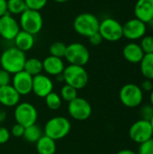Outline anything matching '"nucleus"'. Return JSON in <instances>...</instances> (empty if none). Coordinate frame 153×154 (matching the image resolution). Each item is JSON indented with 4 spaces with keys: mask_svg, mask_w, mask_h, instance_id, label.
Instances as JSON below:
<instances>
[{
    "mask_svg": "<svg viewBox=\"0 0 153 154\" xmlns=\"http://www.w3.org/2000/svg\"><path fill=\"white\" fill-rule=\"evenodd\" d=\"M25 60V52L18 50L16 47L5 49L0 55L1 68L9 72L11 75L23 70Z\"/></svg>",
    "mask_w": 153,
    "mask_h": 154,
    "instance_id": "obj_1",
    "label": "nucleus"
},
{
    "mask_svg": "<svg viewBox=\"0 0 153 154\" xmlns=\"http://www.w3.org/2000/svg\"><path fill=\"white\" fill-rule=\"evenodd\" d=\"M71 131V123L65 116H54L49 119L43 129V134L53 139L54 141H59L65 138Z\"/></svg>",
    "mask_w": 153,
    "mask_h": 154,
    "instance_id": "obj_2",
    "label": "nucleus"
},
{
    "mask_svg": "<svg viewBox=\"0 0 153 154\" xmlns=\"http://www.w3.org/2000/svg\"><path fill=\"white\" fill-rule=\"evenodd\" d=\"M99 24L100 21L98 18L91 13L79 14L73 22L75 32L78 34L87 38L98 32Z\"/></svg>",
    "mask_w": 153,
    "mask_h": 154,
    "instance_id": "obj_3",
    "label": "nucleus"
},
{
    "mask_svg": "<svg viewBox=\"0 0 153 154\" xmlns=\"http://www.w3.org/2000/svg\"><path fill=\"white\" fill-rule=\"evenodd\" d=\"M65 84H68L76 89L84 88L88 83V74L83 66L68 65L62 73Z\"/></svg>",
    "mask_w": 153,
    "mask_h": 154,
    "instance_id": "obj_4",
    "label": "nucleus"
},
{
    "mask_svg": "<svg viewBox=\"0 0 153 154\" xmlns=\"http://www.w3.org/2000/svg\"><path fill=\"white\" fill-rule=\"evenodd\" d=\"M20 28L32 35L39 33L43 27V18L40 11L26 9L20 14Z\"/></svg>",
    "mask_w": 153,
    "mask_h": 154,
    "instance_id": "obj_5",
    "label": "nucleus"
},
{
    "mask_svg": "<svg viewBox=\"0 0 153 154\" xmlns=\"http://www.w3.org/2000/svg\"><path fill=\"white\" fill-rule=\"evenodd\" d=\"M14 117L17 124L23 127H28L36 124L38 111L32 104L29 102H20L14 107Z\"/></svg>",
    "mask_w": 153,
    "mask_h": 154,
    "instance_id": "obj_6",
    "label": "nucleus"
},
{
    "mask_svg": "<svg viewBox=\"0 0 153 154\" xmlns=\"http://www.w3.org/2000/svg\"><path fill=\"white\" fill-rule=\"evenodd\" d=\"M64 58L71 65L85 66L90 59V53L87 48L80 42H73L67 45Z\"/></svg>",
    "mask_w": 153,
    "mask_h": 154,
    "instance_id": "obj_7",
    "label": "nucleus"
},
{
    "mask_svg": "<svg viewBox=\"0 0 153 154\" xmlns=\"http://www.w3.org/2000/svg\"><path fill=\"white\" fill-rule=\"evenodd\" d=\"M119 98L122 104L129 108L139 106L143 99L142 88L133 83L124 85L119 92Z\"/></svg>",
    "mask_w": 153,
    "mask_h": 154,
    "instance_id": "obj_8",
    "label": "nucleus"
},
{
    "mask_svg": "<svg viewBox=\"0 0 153 154\" xmlns=\"http://www.w3.org/2000/svg\"><path fill=\"white\" fill-rule=\"evenodd\" d=\"M98 32L103 40L108 42H117L121 40L123 35V25L114 18H106L100 22Z\"/></svg>",
    "mask_w": 153,
    "mask_h": 154,
    "instance_id": "obj_9",
    "label": "nucleus"
},
{
    "mask_svg": "<svg viewBox=\"0 0 153 154\" xmlns=\"http://www.w3.org/2000/svg\"><path fill=\"white\" fill-rule=\"evenodd\" d=\"M68 112L76 121H86L92 115V106L87 99L78 97L68 104Z\"/></svg>",
    "mask_w": 153,
    "mask_h": 154,
    "instance_id": "obj_10",
    "label": "nucleus"
},
{
    "mask_svg": "<svg viewBox=\"0 0 153 154\" xmlns=\"http://www.w3.org/2000/svg\"><path fill=\"white\" fill-rule=\"evenodd\" d=\"M153 130L150 121L140 119L133 123L129 129L131 140L136 143H142L152 138Z\"/></svg>",
    "mask_w": 153,
    "mask_h": 154,
    "instance_id": "obj_11",
    "label": "nucleus"
},
{
    "mask_svg": "<svg viewBox=\"0 0 153 154\" xmlns=\"http://www.w3.org/2000/svg\"><path fill=\"white\" fill-rule=\"evenodd\" d=\"M21 31L19 22L14 15L6 14L0 17V36L6 41H14L15 36Z\"/></svg>",
    "mask_w": 153,
    "mask_h": 154,
    "instance_id": "obj_12",
    "label": "nucleus"
},
{
    "mask_svg": "<svg viewBox=\"0 0 153 154\" xmlns=\"http://www.w3.org/2000/svg\"><path fill=\"white\" fill-rule=\"evenodd\" d=\"M54 84L52 79L45 74H39L32 77V92L40 98H45L53 91Z\"/></svg>",
    "mask_w": 153,
    "mask_h": 154,
    "instance_id": "obj_13",
    "label": "nucleus"
},
{
    "mask_svg": "<svg viewBox=\"0 0 153 154\" xmlns=\"http://www.w3.org/2000/svg\"><path fill=\"white\" fill-rule=\"evenodd\" d=\"M146 23L137 18L128 20L123 25V35L128 40L135 41L142 39L146 33Z\"/></svg>",
    "mask_w": 153,
    "mask_h": 154,
    "instance_id": "obj_14",
    "label": "nucleus"
},
{
    "mask_svg": "<svg viewBox=\"0 0 153 154\" xmlns=\"http://www.w3.org/2000/svg\"><path fill=\"white\" fill-rule=\"evenodd\" d=\"M11 85L19 93L20 96H27L32 93V76L22 70L13 75Z\"/></svg>",
    "mask_w": 153,
    "mask_h": 154,
    "instance_id": "obj_15",
    "label": "nucleus"
},
{
    "mask_svg": "<svg viewBox=\"0 0 153 154\" xmlns=\"http://www.w3.org/2000/svg\"><path fill=\"white\" fill-rule=\"evenodd\" d=\"M21 100V96L13 88V86L7 85L0 87V105L5 107H15Z\"/></svg>",
    "mask_w": 153,
    "mask_h": 154,
    "instance_id": "obj_16",
    "label": "nucleus"
},
{
    "mask_svg": "<svg viewBox=\"0 0 153 154\" xmlns=\"http://www.w3.org/2000/svg\"><path fill=\"white\" fill-rule=\"evenodd\" d=\"M134 14L135 18L149 23L153 19V0H137Z\"/></svg>",
    "mask_w": 153,
    "mask_h": 154,
    "instance_id": "obj_17",
    "label": "nucleus"
},
{
    "mask_svg": "<svg viewBox=\"0 0 153 154\" xmlns=\"http://www.w3.org/2000/svg\"><path fill=\"white\" fill-rule=\"evenodd\" d=\"M65 67H66L65 63L61 58L49 55L42 60L43 71L48 76H55L56 77L60 74H62Z\"/></svg>",
    "mask_w": 153,
    "mask_h": 154,
    "instance_id": "obj_18",
    "label": "nucleus"
},
{
    "mask_svg": "<svg viewBox=\"0 0 153 154\" xmlns=\"http://www.w3.org/2000/svg\"><path fill=\"white\" fill-rule=\"evenodd\" d=\"M123 55L124 59L130 63H140L144 56V52L142 50L140 44L130 42L124 46L123 50Z\"/></svg>",
    "mask_w": 153,
    "mask_h": 154,
    "instance_id": "obj_19",
    "label": "nucleus"
},
{
    "mask_svg": "<svg viewBox=\"0 0 153 154\" xmlns=\"http://www.w3.org/2000/svg\"><path fill=\"white\" fill-rule=\"evenodd\" d=\"M14 47H16L18 50L23 52H26L32 49V47L34 46L35 39H34V35L21 30L14 39Z\"/></svg>",
    "mask_w": 153,
    "mask_h": 154,
    "instance_id": "obj_20",
    "label": "nucleus"
},
{
    "mask_svg": "<svg viewBox=\"0 0 153 154\" xmlns=\"http://www.w3.org/2000/svg\"><path fill=\"white\" fill-rule=\"evenodd\" d=\"M38 154H55L57 151L56 141L43 134L35 143Z\"/></svg>",
    "mask_w": 153,
    "mask_h": 154,
    "instance_id": "obj_21",
    "label": "nucleus"
},
{
    "mask_svg": "<svg viewBox=\"0 0 153 154\" xmlns=\"http://www.w3.org/2000/svg\"><path fill=\"white\" fill-rule=\"evenodd\" d=\"M23 70L32 77L42 73V71H43L42 60L37 59V58L26 59L24 67H23Z\"/></svg>",
    "mask_w": 153,
    "mask_h": 154,
    "instance_id": "obj_22",
    "label": "nucleus"
},
{
    "mask_svg": "<svg viewBox=\"0 0 153 154\" xmlns=\"http://www.w3.org/2000/svg\"><path fill=\"white\" fill-rule=\"evenodd\" d=\"M43 135V132L41 128L34 124L32 125H30L28 127H25L24 133H23V138L26 142L31 143H36L37 141Z\"/></svg>",
    "mask_w": 153,
    "mask_h": 154,
    "instance_id": "obj_23",
    "label": "nucleus"
},
{
    "mask_svg": "<svg viewBox=\"0 0 153 154\" xmlns=\"http://www.w3.org/2000/svg\"><path fill=\"white\" fill-rule=\"evenodd\" d=\"M141 71L143 77L147 79H153V53L144 54L140 62Z\"/></svg>",
    "mask_w": 153,
    "mask_h": 154,
    "instance_id": "obj_24",
    "label": "nucleus"
},
{
    "mask_svg": "<svg viewBox=\"0 0 153 154\" xmlns=\"http://www.w3.org/2000/svg\"><path fill=\"white\" fill-rule=\"evenodd\" d=\"M26 9L24 0H7V12L12 15H20Z\"/></svg>",
    "mask_w": 153,
    "mask_h": 154,
    "instance_id": "obj_25",
    "label": "nucleus"
},
{
    "mask_svg": "<svg viewBox=\"0 0 153 154\" xmlns=\"http://www.w3.org/2000/svg\"><path fill=\"white\" fill-rule=\"evenodd\" d=\"M44 100H45L46 106L51 111H57L62 106V99H61L60 96L54 91L50 93L44 98Z\"/></svg>",
    "mask_w": 153,
    "mask_h": 154,
    "instance_id": "obj_26",
    "label": "nucleus"
},
{
    "mask_svg": "<svg viewBox=\"0 0 153 154\" xmlns=\"http://www.w3.org/2000/svg\"><path fill=\"white\" fill-rule=\"evenodd\" d=\"M60 96L62 101H66V102L69 103L78 97V89H76L75 88H73L68 84H65L60 89Z\"/></svg>",
    "mask_w": 153,
    "mask_h": 154,
    "instance_id": "obj_27",
    "label": "nucleus"
},
{
    "mask_svg": "<svg viewBox=\"0 0 153 154\" xmlns=\"http://www.w3.org/2000/svg\"><path fill=\"white\" fill-rule=\"evenodd\" d=\"M67 45L62 42H55L52 44H50L49 48L50 55L58 57V58H64L66 53Z\"/></svg>",
    "mask_w": 153,
    "mask_h": 154,
    "instance_id": "obj_28",
    "label": "nucleus"
},
{
    "mask_svg": "<svg viewBox=\"0 0 153 154\" xmlns=\"http://www.w3.org/2000/svg\"><path fill=\"white\" fill-rule=\"evenodd\" d=\"M140 46H141L142 50L143 51L144 54L153 53V36L144 35L142 38Z\"/></svg>",
    "mask_w": 153,
    "mask_h": 154,
    "instance_id": "obj_29",
    "label": "nucleus"
},
{
    "mask_svg": "<svg viewBox=\"0 0 153 154\" xmlns=\"http://www.w3.org/2000/svg\"><path fill=\"white\" fill-rule=\"evenodd\" d=\"M24 2L27 9L40 11L47 5L48 0H24Z\"/></svg>",
    "mask_w": 153,
    "mask_h": 154,
    "instance_id": "obj_30",
    "label": "nucleus"
},
{
    "mask_svg": "<svg viewBox=\"0 0 153 154\" xmlns=\"http://www.w3.org/2000/svg\"><path fill=\"white\" fill-rule=\"evenodd\" d=\"M140 116L142 117L141 119L146 120V121H151V119L153 116V107L150 104H146L142 106L140 108Z\"/></svg>",
    "mask_w": 153,
    "mask_h": 154,
    "instance_id": "obj_31",
    "label": "nucleus"
},
{
    "mask_svg": "<svg viewBox=\"0 0 153 154\" xmlns=\"http://www.w3.org/2000/svg\"><path fill=\"white\" fill-rule=\"evenodd\" d=\"M138 154H153L152 138L140 144Z\"/></svg>",
    "mask_w": 153,
    "mask_h": 154,
    "instance_id": "obj_32",
    "label": "nucleus"
},
{
    "mask_svg": "<svg viewBox=\"0 0 153 154\" xmlns=\"http://www.w3.org/2000/svg\"><path fill=\"white\" fill-rule=\"evenodd\" d=\"M12 81V76L6 70L1 69H0V87L10 85Z\"/></svg>",
    "mask_w": 153,
    "mask_h": 154,
    "instance_id": "obj_33",
    "label": "nucleus"
},
{
    "mask_svg": "<svg viewBox=\"0 0 153 154\" xmlns=\"http://www.w3.org/2000/svg\"><path fill=\"white\" fill-rule=\"evenodd\" d=\"M24 129H25V127H23V125H21L15 123V124L12 126V128H11V130H10V134H11V135H13L14 137L20 138V137H23V136Z\"/></svg>",
    "mask_w": 153,
    "mask_h": 154,
    "instance_id": "obj_34",
    "label": "nucleus"
},
{
    "mask_svg": "<svg viewBox=\"0 0 153 154\" xmlns=\"http://www.w3.org/2000/svg\"><path fill=\"white\" fill-rule=\"evenodd\" d=\"M11 137L10 130H8L6 127L0 125V144L6 143Z\"/></svg>",
    "mask_w": 153,
    "mask_h": 154,
    "instance_id": "obj_35",
    "label": "nucleus"
},
{
    "mask_svg": "<svg viewBox=\"0 0 153 154\" xmlns=\"http://www.w3.org/2000/svg\"><path fill=\"white\" fill-rule=\"evenodd\" d=\"M88 40H89V42L94 46H97V45L101 44V42H103V38H102V36L100 35V33L98 32L92 34L91 36H89Z\"/></svg>",
    "mask_w": 153,
    "mask_h": 154,
    "instance_id": "obj_36",
    "label": "nucleus"
},
{
    "mask_svg": "<svg viewBox=\"0 0 153 154\" xmlns=\"http://www.w3.org/2000/svg\"><path fill=\"white\" fill-rule=\"evenodd\" d=\"M141 88H142V91H152L153 89V84L152 82H151V80H150V79H145L142 83V86L140 87Z\"/></svg>",
    "mask_w": 153,
    "mask_h": 154,
    "instance_id": "obj_37",
    "label": "nucleus"
},
{
    "mask_svg": "<svg viewBox=\"0 0 153 154\" xmlns=\"http://www.w3.org/2000/svg\"><path fill=\"white\" fill-rule=\"evenodd\" d=\"M7 13V0H0V17Z\"/></svg>",
    "mask_w": 153,
    "mask_h": 154,
    "instance_id": "obj_38",
    "label": "nucleus"
},
{
    "mask_svg": "<svg viewBox=\"0 0 153 154\" xmlns=\"http://www.w3.org/2000/svg\"><path fill=\"white\" fill-rule=\"evenodd\" d=\"M6 116H7L6 111H5L4 108H1V107H0V125H1V124H3V123L5 121V119H6Z\"/></svg>",
    "mask_w": 153,
    "mask_h": 154,
    "instance_id": "obj_39",
    "label": "nucleus"
},
{
    "mask_svg": "<svg viewBox=\"0 0 153 154\" xmlns=\"http://www.w3.org/2000/svg\"><path fill=\"white\" fill-rule=\"evenodd\" d=\"M116 154H138V153L134 152H133V151H132V150L124 149V150H121V151H119V152H118Z\"/></svg>",
    "mask_w": 153,
    "mask_h": 154,
    "instance_id": "obj_40",
    "label": "nucleus"
},
{
    "mask_svg": "<svg viewBox=\"0 0 153 154\" xmlns=\"http://www.w3.org/2000/svg\"><path fill=\"white\" fill-rule=\"evenodd\" d=\"M150 100H151V105L152 106V107H153V89H152V91L151 92V97H150Z\"/></svg>",
    "mask_w": 153,
    "mask_h": 154,
    "instance_id": "obj_41",
    "label": "nucleus"
},
{
    "mask_svg": "<svg viewBox=\"0 0 153 154\" xmlns=\"http://www.w3.org/2000/svg\"><path fill=\"white\" fill-rule=\"evenodd\" d=\"M53 1H55L56 3H60V4H62V3H66V2H68L69 0H53Z\"/></svg>",
    "mask_w": 153,
    "mask_h": 154,
    "instance_id": "obj_42",
    "label": "nucleus"
},
{
    "mask_svg": "<svg viewBox=\"0 0 153 154\" xmlns=\"http://www.w3.org/2000/svg\"><path fill=\"white\" fill-rule=\"evenodd\" d=\"M150 123H151V127H152V130H153V116H152V118L151 119Z\"/></svg>",
    "mask_w": 153,
    "mask_h": 154,
    "instance_id": "obj_43",
    "label": "nucleus"
},
{
    "mask_svg": "<svg viewBox=\"0 0 153 154\" xmlns=\"http://www.w3.org/2000/svg\"><path fill=\"white\" fill-rule=\"evenodd\" d=\"M60 154H69V153H60Z\"/></svg>",
    "mask_w": 153,
    "mask_h": 154,
    "instance_id": "obj_44",
    "label": "nucleus"
}]
</instances>
